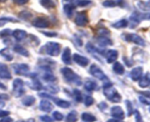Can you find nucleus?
Returning a JSON list of instances; mask_svg holds the SVG:
<instances>
[{"mask_svg": "<svg viewBox=\"0 0 150 122\" xmlns=\"http://www.w3.org/2000/svg\"><path fill=\"white\" fill-rule=\"evenodd\" d=\"M10 114V113L9 111H7V110H4L0 109V118L7 117V116H8Z\"/></svg>", "mask_w": 150, "mask_h": 122, "instance_id": "nucleus-50", "label": "nucleus"}, {"mask_svg": "<svg viewBox=\"0 0 150 122\" xmlns=\"http://www.w3.org/2000/svg\"><path fill=\"white\" fill-rule=\"evenodd\" d=\"M103 5L105 7H114L117 6L116 0H105L103 2Z\"/></svg>", "mask_w": 150, "mask_h": 122, "instance_id": "nucleus-38", "label": "nucleus"}, {"mask_svg": "<svg viewBox=\"0 0 150 122\" xmlns=\"http://www.w3.org/2000/svg\"><path fill=\"white\" fill-rule=\"evenodd\" d=\"M134 116H135V119H136V122H144L143 118H142V116L141 115L140 112L138 110H134Z\"/></svg>", "mask_w": 150, "mask_h": 122, "instance_id": "nucleus-45", "label": "nucleus"}, {"mask_svg": "<svg viewBox=\"0 0 150 122\" xmlns=\"http://www.w3.org/2000/svg\"><path fill=\"white\" fill-rule=\"evenodd\" d=\"M86 49L87 50L88 52L90 53V54L95 55V54H102V55H105L104 54H103V51L101 50H99L98 48L95 46L94 45H92V44H91L90 42L87 43V44L86 45Z\"/></svg>", "mask_w": 150, "mask_h": 122, "instance_id": "nucleus-27", "label": "nucleus"}, {"mask_svg": "<svg viewBox=\"0 0 150 122\" xmlns=\"http://www.w3.org/2000/svg\"><path fill=\"white\" fill-rule=\"evenodd\" d=\"M73 95H74L75 99L77 101H79V102H81V101H82V99H83V98H82L81 92V91H79V89H75L74 91H73Z\"/></svg>", "mask_w": 150, "mask_h": 122, "instance_id": "nucleus-40", "label": "nucleus"}, {"mask_svg": "<svg viewBox=\"0 0 150 122\" xmlns=\"http://www.w3.org/2000/svg\"><path fill=\"white\" fill-rule=\"evenodd\" d=\"M12 35H13V37L16 40V41H23V40L28 36V34L26 31L23 30V29H16L13 31Z\"/></svg>", "mask_w": 150, "mask_h": 122, "instance_id": "nucleus-18", "label": "nucleus"}, {"mask_svg": "<svg viewBox=\"0 0 150 122\" xmlns=\"http://www.w3.org/2000/svg\"><path fill=\"white\" fill-rule=\"evenodd\" d=\"M66 122H76L78 121V113L76 110H72L66 117Z\"/></svg>", "mask_w": 150, "mask_h": 122, "instance_id": "nucleus-32", "label": "nucleus"}, {"mask_svg": "<svg viewBox=\"0 0 150 122\" xmlns=\"http://www.w3.org/2000/svg\"><path fill=\"white\" fill-rule=\"evenodd\" d=\"M103 93L105 96L112 102L119 103L121 101V95L111 82H107L103 85Z\"/></svg>", "mask_w": 150, "mask_h": 122, "instance_id": "nucleus-1", "label": "nucleus"}, {"mask_svg": "<svg viewBox=\"0 0 150 122\" xmlns=\"http://www.w3.org/2000/svg\"><path fill=\"white\" fill-rule=\"evenodd\" d=\"M139 85L142 88H147L150 85V73L147 72L142 76L139 82Z\"/></svg>", "mask_w": 150, "mask_h": 122, "instance_id": "nucleus-23", "label": "nucleus"}, {"mask_svg": "<svg viewBox=\"0 0 150 122\" xmlns=\"http://www.w3.org/2000/svg\"><path fill=\"white\" fill-rule=\"evenodd\" d=\"M0 55L4 57L7 61H12L13 60V54L11 49L8 47H5L0 50Z\"/></svg>", "mask_w": 150, "mask_h": 122, "instance_id": "nucleus-22", "label": "nucleus"}, {"mask_svg": "<svg viewBox=\"0 0 150 122\" xmlns=\"http://www.w3.org/2000/svg\"><path fill=\"white\" fill-rule=\"evenodd\" d=\"M8 22H18V20L13 17H1L0 18V27L4 26Z\"/></svg>", "mask_w": 150, "mask_h": 122, "instance_id": "nucleus-35", "label": "nucleus"}, {"mask_svg": "<svg viewBox=\"0 0 150 122\" xmlns=\"http://www.w3.org/2000/svg\"><path fill=\"white\" fill-rule=\"evenodd\" d=\"M117 5L120 6V7H125L126 6V2L125 0H116Z\"/></svg>", "mask_w": 150, "mask_h": 122, "instance_id": "nucleus-51", "label": "nucleus"}, {"mask_svg": "<svg viewBox=\"0 0 150 122\" xmlns=\"http://www.w3.org/2000/svg\"><path fill=\"white\" fill-rule=\"evenodd\" d=\"M12 68L16 74L29 76V66L26 63H14L12 65Z\"/></svg>", "mask_w": 150, "mask_h": 122, "instance_id": "nucleus-8", "label": "nucleus"}, {"mask_svg": "<svg viewBox=\"0 0 150 122\" xmlns=\"http://www.w3.org/2000/svg\"><path fill=\"white\" fill-rule=\"evenodd\" d=\"M39 108L40 110L45 112V113H50L54 109V105H53L51 101H49L45 98V99L41 100L39 104Z\"/></svg>", "mask_w": 150, "mask_h": 122, "instance_id": "nucleus-16", "label": "nucleus"}, {"mask_svg": "<svg viewBox=\"0 0 150 122\" xmlns=\"http://www.w3.org/2000/svg\"><path fill=\"white\" fill-rule=\"evenodd\" d=\"M149 112H150V107H149Z\"/></svg>", "mask_w": 150, "mask_h": 122, "instance_id": "nucleus-62", "label": "nucleus"}, {"mask_svg": "<svg viewBox=\"0 0 150 122\" xmlns=\"http://www.w3.org/2000/svg\"><path fill=\"white\" fill-rule=\"evenodd\" d=\"M81 119L84 122H95L96 121V118L93 115L88 113H83L81 115Z\"/></svg>", "mask_w": 150, "mask_h": 122, "instance_id": "nucleus-33", "label": "nucleus"}, {"mask_svg": "<svg viewBox=\"0 0 150 122\" xmlns=\"http://www.w3.org/2000/svg\"><path fill=\"white\" fill-rule=\"evenodd\" d=\"M98 107H99L100 109L101 110H105V109L107 108V107H108V105H107V104L105 102H104V101H103V102H101L100 104H99L98 105Z\"/></svg>", "mask_w": 150, "mask_h": 122, "instance_id": "nucleus-52", "label": "nucleus"}, {"mask_svg": "<svg viewBox=\"0 0 150 122\" xmlns=\"http://www.w3.org/2000/svg\"><path fill=\"white\" fill-rule=\"evenodd\" d=\"M17 122H35V119L33 118H29L28 120H21L18 121Z\"/></svg>", "mask_w": 150, "mask_h": 122, "instance_id": "nucleus-56", "label": "nucleus"}, {"mask_svg": "<svg viewBox=\"0 0 150 122\" xmlns=\"http://www.w3.org/2000/svg\"><path fill=\"white\" fill-rule=\"evenodd\" d=\"M36 98L33 96H26L24 98H23L21 102L26 107H30V106L33 105L35 102Z\"/></svg>", "mask_w": 150, "mask_h": 122, "instance_id": "nucleus-29", "label": "nucleus"}, {"mask_svg": "<svg viewBox=\"0 0 150 122\" xmlns=\"http://www.w3.org/2000/svg\"><path fill=\"white\" fill-rule=\"evenodd\" d=\"M73 4L76 7H87L89 4H92V1H90V0H75Z\"/></svg>", "mask_w": 150, "mask_h": 122, "instance_id": "nucleus-34", "label": "nucleus"}, {"mask_svg": "<svg viewBox=\"0 0 150 122\" xmlns=\"http://www.w3.org/2000/svg\"><path fill=\"white\" fill-rule=\"evenodd\" d=\"M123 60H124L125 63V64L127 65V66H128V67H130V66H133V63H132L131 62H130V60H129L127 58V57H124V58H123Z\"/></svg>", "mask_w": 150, "mask_h": 122, "instance_id": "nucleus-54", "label": "nucleus"}, {"mask_svg": "<svg viewBox=\"0 0 150 122\" xmlns=\"http://www.w3.org/2000/svg\"><path fill=\"white\" fill-rule=\"evenodd\" d=\"M75 9H76V6L74 5V4H65L63 7V10H64V13H65L66 16H67V18H71L73 15V12H74Z\"/></svg>", "mask_w": 150, "mask_h": 122, "instance_id": "nucleus-24", "label": "nucleus"}, {"mask_svg": "<svg viewBox=\"0 0 150 122\" xmlns=\"http://www.w3.org/2000/svg\"><path fill=\"white\" fill-rule=\"evenodd\" d=\"M112 27L115 29H122V28H125L128 26V21L127 19H122V20L118 21L113 23L111 24Z\"/></svg>", "mask_w": 150, "mask_h": 122, "instance_id": "nucleus-30", "label": "nucleus"}, {"mask_svg": "<svg viewBox=\"0 0 150 122\" xmlns=\"http://www.w3.org/2000/svg\"><path fill=\"white\" fill-rule=\"evenodd\" d=\"M96 41L98 45L101 47H105L107 46H111L113 44L112 41L106 36H101V35H100V36H98L96 38Z\"/></svg>", "mask_w": 150, "mask_h": 122, "instance_id": "nucleus-21", "label": "nucleus"}, {"mask_svg": "<svg viewBox=\"0 0 150 122\" xmlns=\"http://www.w3.org/2000/svg\"><path fill=\"white\" fill-rule=\"evenodd\" d=\"M130 28H135L141 23L142 21L150 20V13H142L139 11H134L130 16Z\"/></svg>", "mask_w": 150, "mask_h": 122, "instance_id": "nucleus-3", "label": "nucleus"}, {"mask_svg": "<svg viewBox=\"0 0 150 122\" xmlns=\"http://www.w3.org/2000/svg\"><path fill=\"white\" fill-rule=\"evenodd\" d=\"M143 95V96H144L145 98H150V92L149 91H143V92H140Z\"/></svg>", "mask_w": 150, "mask_h": 122, "instance_id": "nucleus-55", "label": "nucleus"}, {"mask_svg": "<svg viewBox=\"0 0 150 122\" xmlns=\"http://www.w3.org/2000/svg\"><path fill=\"white\" fill-rule=\"evenodd\" d=\"M7 1V0H0V3H4V2H6Z\"/></svg>", "mask_w": 150, "mask_h": 122, "instance_id": "nucleus-60", "label": "nucleus"}, {"mask_svg": "<svg viewBox=\"0 0 150 122\" xmlns=\"http://www.w3.org/2000/svg\"><path fill=\"white\" fill-rule=\"evenodd\" d=\"M38 95H39V96L42 97V98H45L46 99L47 98H51V99L54 101V103H55L58 107H61V108L66 109L70 107V102H69L68 101L61 99V98H56V97L51 96V95H49L48 93H39Z\"/></svg>", "mask_w": 150, "mask_h": 122, "instance_id": "nucleus-7", "label": "nucleus"}, {"mask_svg": "<svg viewBox=\"0 0 150 122\" xmlns=\"http://www.w3.org/2000/svg\"><path fill=\"white\" fill-rule=\"evenodd\" d=\"M89 72H90L91 75L94 76V77L97 78L99 80L105 81L108 80V78L106 76L105 73L102 71V69L99 67L98 66H97L96 64H92L90 66V68H89Z\"/></svg>", "mask_w": 150, "mask_h": 122, "instance_id": "nucleus-9", "label": "nucleus"}, {"mask_svg": "<svg viewBox=\"0 0 150 122\" xmlns=\"http://www.w3.org/2000/svg\"><path fill=\"white\" fill-rule=\"evenodd\" d=\"M111 115L114 118L118 120H123L125 118V113L120 106H114L111 109Z\"/></svg>", "mask_w": 150, "mask_h": 122, "instance_id": "nucleus-13", "label": "nucleus"}, {"mask_svg": "<svg viewBox=\"0 0 150 122\" xmlns=\"http://www.w3.org/2000/svg\"><path fill=\"white\" fill-rule=\"evenodd\" d=\"M61 73L66 82L73 83L78 86L81 85V78L77 73H75L72 68L69 67L62 68H61Z\"/></svg>", "mask_w": 150, "mask_h": 122, "instance_id": "nucleus-2", "label": "nucleus"}, {"mask_svg": "<svg viewBox=\"0 0 150 122\" xmlns=\"http://www.w3.org/2000/svg\"><path fill=\"white\" fill-rule=\"evenodd\" d=\"M12 32H13V31L11 29H8V28L2 29L1 31H0V38H7V37L12 35Z\"/></svg>", "mask_w": 150, "mask_h": 122, "instance_id": "nucleus-39", "label": "nucleus"}, {"mask_svg": "<svg viewBox=\"0 0 150 122\" xmlns=\"http://www.w3.org/2000/svg\"><path fill=\"white\" fill-rule=\"evenodd\" d=\"M32 16V14L30 13V12L28 11V10H22V11H21L18 14L19 19L24 21L29 20Z\"/></svg>", "mask_w": 150, "mask_h": 122, "instance_id": "nucleus-36", "label": "nucleus"}, {"mask_svg": "<svg viewBox=\"0 0 150 122\" xmlns=\"http://www.w3.org/2000/svg\"><path fill=\"white\" fill-rule=\"evenodd\" d=\"M65 1H73V0H65Z\"/></svg>", "mask_w": 150, "mask_h": 122, "instance_id": "nucleus-61", "label": "nucleus"}, {"mask_svg": "<svg viewBox=\"0 0 150 122\" xmlns=\"http://www.w3.org/2000/svg\"><path fill=\"white\" fill-rule=\"evenodd\" d=\"M125 104H126V107H127V116H131L134 113V110H133V104H132L131 101L130 100H126L125 101Z\"/></svg>", "mask_w": 150, "mask_h": 122, "instance_id": "nucleus-37", "label": "nucleus"}, {"mask_svg": "<svg viewBox=\"0 0 150 122\" xmlns=\"http://www.w3.org/2000/svg\"><path fill=\"white\" fill-rule=\"evenodd\" d=\"M84 88L85 90H86L89 92H92V91H95L98 88V84L95 81L89 79V80L85 82Z\"/></svg>", "mask_w": 150, "mask_h": 122, "instance_id": "nucleus-26", "label": "nucleus"}, {"mask_svg": "<svg viewBox=\"0 0 150 122\" xmlns=\"http://www.w3.org/2000/svg\"><path fill=\"white\" fill-rule=\"evenodd\" d=\"M29 88L31 89L34 90V91H40L43 88V85L41 83L40 81L38 79L36 74L34 75V76H32V82L29 83Z\"/></svg>", "mask_w": 150, "mask_h": 122, "instance_id": "nucleus-20", "label": "nucleus"}, {"mask_svg": "<svg viewBox=\"0 0 150 122\" xmlns=\"http://www.w3.org/2000/svg\"><path fill=\"white\" fill-rule=\"evenodd\" d=\"M41 33L43 34L44 35L47 37H49V38H54V37H57V32H44V31H42Z\"/></svg>", "mask_w": 150, "mask_h": 122, "instance_id": "nucleus-48", "label": "nucleus"}, {"mask_svg": "<svg viewBox=\"0 0 150 122\" xmlns=\"http://www.w3.org/2000/svg\"><path fill=\"white\" fill-rule=\"evenodd\" d=\"M75 23L77 26H81V27L86 26L89 24V18H88L87 13L85 11L79 12L75 18Z\"/></svg>", "mask_w": 150, "mask_h": 122, "instance_id": "nucleus-10", "label": "nucleus"}, {"mask_svg": "<svg viewBox=\"0 0 150 122\" xmlns=\"http://www.w3.org/2000/svg\"><path fill=\"white\" fill-rule=\"evenodd\" d=\"M113 70H114V73H116L118 75H122L125 73V67L123 66L122 64L120 63V62H115L113 66Z\"/></svg>", "mask_w": 150, "mask_h": 122, "instance_id": "nucleus-28", "label": "nucleus"}, {"mask_svg": "<svg viewBox=\"0 0 150 122\" xmlns=\"http://www.w3.org/2000/svg\"><path fill=\"white\" fill-rule=\"evenodd\" d=\"M62 60L66 65H70L72 63L71 49L69 47H65L63 50L62 54Z\"/></svg>", "mask_w": 150, "mask_h": 122, "instance_id": "nucleus-17", "label": "nucleus"}, {"mask_svg": "<svg viewBox=\"0 0 150 122\" xmlns=\"http://www.w3.org/2000/svg\"><path fill=\"white\" fill-rule=\"evenodd\" d=\"M0 89H1V90H7V88H6L5 85H4L3 83H1V82H0Z\"/></svg>", "mask_w": 150, "mask_h": 122, "instance_id": "nucleus-58", "label": "nucleus"}, {"mask_svg": "<svg viewBox=\"0 0 150 122\" xmlns=\"http://www.w3.org/2000/svg\"><path fill=\"white\" fill-rule=\"evenodd\" d=\"M142 75H143V68L141 66H138V67L134 68L133 70L130 71V76L132 80L135 81H139L142 78Z\"/></svg>", "mask_w": 150, "mask_h": 122, "instance_id": "nucleus-15", "label": "nucleus"}, {"mask_svg": "<svg viewBox=\"0 0 150 122\" xmlns=\"http://www.w3.org/2000/svg\"><path fill=\"white\" fill-rule=\"evenodd\" d=\"M145 4H146V7H147L148 8H150V0H148V1L145 3Z\"/></svg>", "mask_w": 150, "mask_h": 122, "instance_id": "nucleus-59", "label": "nucleus"}, {"mask_svg": "<svg viewBox=\"0 0 150 122\" xmlns=\"http://www.w3.org/2000/svg\"><path fill=\"white\" fill-rule=\"evenodd\" d=\"M13 50H14L15 52L18 53L20 55L24 56V57H29V51L26 48L22 46L21 45H19V44H16L13 46Z\"/></svg>", "mask_w": 150, "mask_h": 122, "instance_id": "nucleus-25", "label": "nucleus"}, {"mask_svg": "<svg viewBox=\"0 0 150 122\" xmlns=\"http://www.w3.org/2000/svg\"><path fill=\"white\" fill-rule=\"evenodd\" d=\"M24 93V82L19 78L14 79L13 83V95L16 98H19L22 96Z\"/></svg>", "mask_w": 150, "mask_h": 122, "instance_id": "nucleus-6", "label": "nucleus"}, {"mask_svg": "<svg viewBox=\"0 0 150 122\" xmlns=\"http://www.w3.org/2000/svg\"><path fill=\"white\" fill-rule=\"evenodd\" d=\"M98 32L101 36L107 37V35H109L111 34V32L108 29H106V28H100V29H98Z\"/></svg>", "mask_w": 150, "mask_h": 122, "instance_id": "nucleus-42", "label": "nucleus"}, {"mask_svg": "<svg viewBox=\"0 0 150 122\" xmlns=\"http://www.w3.org/2000/svg\"><path fill=\"white\" fill-rule=\"evenodd\" d=\"M122 38L127 42L133 43L141 46H144L146 44L144 40L136 33H123L122 35Z\"/></svg>", "mask_w": 150, "mask_h": 122, "instance_id": "nucleus-4", "label": "nucleus"}, {"mask_svg": "<svg viewBox=\"0 0 150 122\" xmlns=\"http://www.w3.org/2000/svg\"><path fill=\"white\" fill-rule=\"evenodd\" d=\"M107 122H120V121L118 120V119H116V118H111V119H109V120L107 121Z\"/></svg>", "mask_w": 150, "mask_h": 122, "instance_id": "nucleus-57", "label": "nucleus"}, {"mask_svg": "<svg viewBox=\"0 0 150 122\" xmlns=\"http://www.w3.org/2000/svg\"><path fill=\"white\" fill-rule=\"evenodd\" d=\"M53 118L57 121H62L64 118V116L59 112L55 111L53 113Z\"/></svg>", "mask_w": 150, "mask_h": 122, "instance_id": "nucleus-46", "label": "nucleus"}, {"mask_svg": "<svg viewBox=\"0 0 150 122\" xmlns=\"http://www.w3.org/2000/svg\"><path fill=\"white\" fill-rule=\"evenodd\" d=\"M105 56L107 63L111 64L113 63H115L116 60H117L119 57V52L117 50L109 49L105 53Z\"/></svg>", "mask_w": 150, "mask_h": 122, "instance_id": "nucleus-14", "label": "nucleus"}, {"mask_svg": "<svg viewBox=\"0 0 150 122\" xmlns=\"http://www.w3.org/2000/svg\"><path fill=\"white\" fill-rule=\"evenodd\" d=\"M10 96L7 94L5 93H0V107H3L4 105V101L8 100Z\"/></svg>", "mask_w": 150, "mask_h": 122, "instance_id": "nucleus-44", "label": "nucleus"}, {"mask_svg": "<svg viewBox=\"0 0 150 122\" xmlns=\"http://www.w3.org/2000/svg\"><path fill=\"white\" fill-rule=\"evenodd\" d=\"M44 47L46 54L52 57H57L61 52V45L59 43L48 42Z\"/></svg>", "mask_w": 150, "mask_h": 122, "instance_id": "nucleus-5", "label": "nucleus"}, {"mask_svg": "<svg viewBox=\"0 0 150 122\" xmlns=\"http://www.w3.org/2000/svg\"><path fill=\"white\" fill-rule=\"evenodd\" d=\"M40 118L42 122H54V119L48 116H41Z\"/></svg>", "mask_w": 150, "mask_h": 122, "instance_id": "nucleus-47", "label": "nucleus"}, {"mask_svg": "<svg viewBox=\"0 0 150 122\" xmlns=\"http://www.w3.org/2000/svg\"><path fill=\"white\" fill-rule=\"evenodd\" d=\"M45 89H46L48 92L53 94L57 93H58L59 91L58 87L54 86V85H48V86L45 87Z\"/></svg>", "mask_w": 150, "mask_h": 122, "instance_id": "nucleus-41", "label": "nucleus"}, {"mask_svg": "<svg viewBox=\"0 0 150 122\" xmlns=\"http://www.w3.org/2000/svg\"><path fill=\"white\" fill-rule=\"evenodd\" d=\"M73 60H74L75 63L78 64L79 66H81V67H86L89 64V60L87 57H84L83 55L78 54V53H75L73 55Z\"/></svg>", "mask_w": 150, "mask_h": 122, "instance_id": "nucleus-12", "label": "nucleus"}, {"mask_svg": "<svg viewBox=\"0 0 150 122\" xmlns=\"http://www.w3.org/2000/svg\"><path fill=\"white\" fill-rule=\"evenodd\" d=\"M94 103V98L90 96H86L84 99V104L86 107H89Z\"/></svg>", "mask_w": 150, "mask_h": 122, "instance_id": "nucleus-43", "label": "nucleus"}, {"mask_svg": "<svg viewBox=\"0 0 150 122\" xmlns=\"http://www.w3.org/2000/svg\"><path fill=\"white\" fill-rule=\"evenodd\" d=\"M13 1L14 4L21 6V5H23V4L28 3L29 0H13Z\"/></svg>", "mask_w": 150, "mask_h": 122, "instance_id": "nucleus-49", "label": "nucleus"}, {"mask_svg": "<svg viewBox=\"0 0 150 122\" xmlns=\"http://www.w3.org/2000/svg\"><path fill=\"white\" fill-rule=\"evenodd\" d=\"M0 78L3 79H10L12 78L8 67L3 63H0Z\"/></svg>", "mask_w": 150, "mask_h": 122, "instance_id": "nucleus-19", "label": "nucleus"}, {"mask_svg": "<svg viewBox=\"0 0 150 122\" xmlns=\"http://www.w3.org/2000/svg\"><path fill=\"white\" fill-rule=\"evenodd\" d=\"M13 120L12 118L9 117V116H7V117L2 118V119L0 120V122H13Z\"/></svg>", "mask_w": 150, "mask_h": 122, "instance_id": "nucleus-53", "label": "nucleus"}, {"mask_svg": "<svg viewBox=\"0 0 150 122\" xmlns=\"http://www.w3.org/2000/svg\"><path fill=\"white\" fill-rule=\"evenodd\" d=\"M40 3L45 9H51L56 7V3L53 0H40Z\"/></svg>", "mask_w": 150, "mask_h": 122, "instance_id": "nucleus-31", "label": "nucleus"}, {"mask_svg": "<svg viewBox=\"0 0 150 122\" xmlns=\"http://www.w3.org/2000/svg\"><path fill=\"white\" fill-rule=\"evenodd\" d=\"M32 26L37 28H48L51 23L48 18L44 16H38L33 19L32 22Z\"/></svg>", "mask_w": 150, "mask_h": 122, "instance_id": "nucleus-11", "label": "nucleus"}]
</instances>
